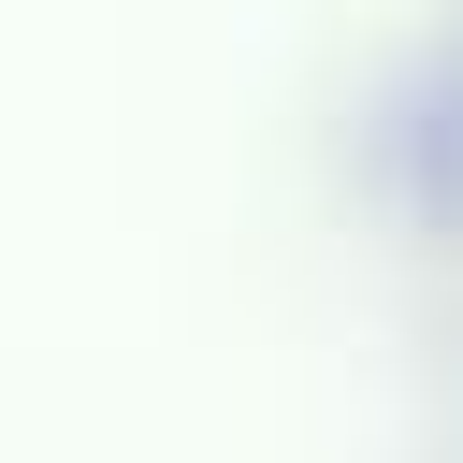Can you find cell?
I'll list each match as a JSON object with an SVG mask.
<instances>
[{"instance_id": "1", "label": "cell", "mask_w": 463, "mask_h": 463, "mask_svg": "<svg viewBox=\"0 0 463 463\" xmlns=\"http://www.w3.org/2000/svg\"><path fill=\"white\" fill-rule=\"evenodd\" d=\"M405 188H420V217L434 232H463V43L420 72V101H405Z\"/></svg>"}]
</instances>
